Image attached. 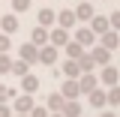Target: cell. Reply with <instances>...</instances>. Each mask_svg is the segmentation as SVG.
<instances>
[{
	"instance_id": "cell-21",
	"label": "cell",
	"mask_w": 120,
	"mask_h": 117,
	"mask_svg": "<svg viewBox=\"0 0 120 117\" xmlns=\"http://www.w3.org/2000/svg\"><path fill=\"white\" fill-rule=\"evenodd\" d=\"M30 42H33V45H45V42H48V27H33Z\"/></svg>"
},
{
	"instance_id": "cell-1",
	"label": "cell",
	"mask_w": 120,
	"mask_h": 117,
	"mask_svg": "<svg viewBox=\"0 0 120 117\" xmlns=\"http://www.w3.org/2000/svg\"><path fill=\"white\" fill-rule=\"evenodd\" d=\"M75 81H78V93H81V96H87L93 87H99V78H96V72H81Z\"/></svg>"
},
{
	"instance_id": "cell-11",
	"label": "cell",
	"mask_w": 120,
	"mask_h": 117,
	"mask_svg": "<svg viewBox=\"0 0 120 117\" xmlns=\"http://www.w3.org/2000/svg\"><path fill=\"white\" fill-rule=\"evenodd\" d=\"M60 93H63V99H78V96H81V93H78V81H75V78H66L63 87H60Z\"/></svg>"
},
{
	"instance_id": "cell-25",
	"label": "cell",
	"mask_w": 120,
	"mask_h": 117,
	"mask_svg": "<svg viewBox=\"0 0 120 117\" xmlns=\"http://www.w3.org/2000/svg\"><path fill=\"white\" fill-rule=\"evenodd\" d=\"M12 69V57H9V51H0V75H9Z\"/></svg>"
},
{
	"instance_id": "cell-31",
	"label": "cell",
	"mask_w": 120,
	"mask_h": 117,
	"mask_svg": "<svg viewBox=\"0 0 120 117\" xmlns=\"http://www.w3.org/2000/svg\"><path fill=\"white\" fill-rule=\"evenodd\" d=\"M108 24L117 30V24H120V12H111V15H108Z\"/></svg>"
},
{
	"instance_id": "cell-33",
	"label": "cell",
	"mask_w": 120,
	"mask_h": 117,
	"mask_svg": "<svg viewBox=\"0 0 120 117\" xmlns=\"http://www.w3.org/2000/svg\"><path fill=\"white\" fill-rule=\"evenodd\" d=\"M99 117H117V111H102Z\"/></svg>"
},
{
	"instance_id": "cell-28",
	"label": "cell",
	"mask_w": 120,
	"mask_h": 117,
	"mask_svg": "<svg viewBox=\"0 0 120 117\" xmlns=\"http://www.w3.org/2000/svg\"><path fill=\"white\" fill-rule=\"evenodd\" d=\"M12 9H15V12H27V9H30V0H12Z\"/></svg>"
},
{
	"instance_id": "cell-32",
	"label": "cell",
	"mask_w": 120,
	"mask_h": 117,
	"mask_svg": "<svg viewBox=\"0 0 120 117\" xmlns=\"http://www.w3.org/2000/svg\"><path fill=\"white\" fill-rule=\"evenodd\" d=\"M0 117H12V108H9L6 102H0Z\"/></svg>"
},
{
	"instance_id": "cell-15",
	"label": "cell",
	"mask_w": 120,
	"mask_h": 117,
	"mask_svg": "<svg viewBox=\"0 0 120 117\" xmlns=\"http://www.w3.org/2000/svg\"><path fill=\"white\" fill-rule=\"evenodd\" d=\"M99 78H102V84H111V87H114V84H117V66L105 63V66H102V75H99Z\"/></svg>"
},
{
	"instance_id": "cell-13",
	"label": "cell",
	"mask_w": 120,
	"mask_h": 117,
	"mask_svg": "<svg viewBox=\"0 0 120 117\" xmlns=\"http://www.w3.org/2000/svg\"><path fill=\"white\" fill-rule=\"evenodd\" d=\"M60 114L63 117H81V102L78 99H66L63 108H60Z\"/></svg>"
},
{
	"instance_id": "cell-16",
	"label": "cell",
	"mask_w": 120,
	"mask_h": 117,
	"mask_svg": "<svg viewBox=\"0 0 120 117\" xmlns=\"http://www.w3.org/2000/svg\"><path fill=\"white\" fill-rule=\"evenodd\" d=\"M108 27H111V24H108V18H105V15H93V18H90V30H93L96 36H99V33H105Z\"/></svg>"
},
{
	"instance_id": "cell-19",
	"label": "cell",
	"mask_w": 120,
	"mask_h": 117,
	"mask_svg": "<svg viewBox=\"0 0 120 117\" xmlns=\"http://www.w3.org/2000/svg\"><path fill=\"white\" fill-rule=\"evenodd\" d=\"M63 102H66V99H63V93H51V96L45 99V108H48V111H60Z\"/></svg>"
},
{
	"instance_id": "cell-5",
	"label": "cell",
	"mask_w": 120,
	"mask_h": 117,
	"mask_svg": "<svg viewBox=\"0 0 120 117\" xmlns=\"http://www.w3.org/2000/svg\"><path fill=\"white\" fill-rule=\"evenodd\" d=\"M72 12H75V21H90V18L96 15V9H93V3H90V0H81Z\"/></svg>"
},
{
	"instance_id": "cell-2",
	"label": "cell",
	"mask_w": 120,
	"mask_h": 117,
	"mask_svg": "<svg viewBox=\"0 0 120 117\" xmlns=\"http://www.w3.org/2000/svg\"><path fill=\"white\" fill-rule=\"evenodd\" d=\"M57 48H54V45L51 42H45V45H39V60H36V63H45V66H54V63H57Z\"/></svg>"
},
{
	"instance_id": "cell-6",
	"label": "cell",
	"mask_w": 120,
	"mask_h": 117,
	"mask_svg": "<svg viewBox=\"0 0 120 117\" xmlns=\"http://www.w3.org/2000/svg\"><path fill=\"white\" fill-rule=\"evenodd\" d=\"M75 42L81 45V48H93V42H96V33L90 27H78L75 30Z\"/></svg>"
},
{
	"instance_id": "cell-3",
	"label": "cell",
	"mask_w": 120,
	"mask_h": 117,
	"mask_svg": "<svg viewBox=\"0 0 120 117\" xmlns=\"http://www.w3.org/2000/svg\"><path fill=\"white\" fill-rule=\"evenodd\" d=\"M18 60H24V63H36V60H39V45H33V42L27 39V42L18 48Z\"/></svg>"
},
{
	"instance_id": "cell-22",
	"label": "cell",
	"mask_w": 120,
	"mask_h": 117,
	"mask_svg": "<svg viewBox=\"0 0 120 117\" xmlns=\"http://www.w3.org/2000/svg\"><path fill=\"white\" fill-rule=\"evenodd\" d=\"M78 69H81V72H93V69H96V63H93V57H90V51H84V54L78 57Z\"/></svg>"
},
{
	"instance_id": "cell-30",
	"label": "cell",
	"mask_w": 120,
	"mask_h": 117,
	"mask_svg": "<svg viewBox=\"0 0 120 117\" xmlns=\"http://www.w3.org/2000/svg\"><path fill=\"white\" fill-rule=\"evenodd\" d=\"M12 48V39H9V33H0V51H9Z\"/></svg>"
},
{
	"instance_id": "cell-20",
	"label": "cell",
	"mask_w": 120,
	"mask_h": 117,
	"mask_svg": "<svg viewBox=\"0 0 120 117\" xmlns=\"http://www.w3.org/2000/svg\"><path fill=\"white\" fill-rule=\"evenodd\" d=\"M63 48H66V54H69V60H78L81 54H84V51H87V48H81V45L75 42V39H69V42L63 45Z\"/></svg>"
},
{
	"instance_id": "cell-18",
	"label": "cell",
	"mask_w": 120,
	"mask_h": 117,
	"mask_svg": "<svg viewBox=\"0 0 120 117\" xmlns=\"http://www.w3.org/2000/svg\"><path fill=\"white\" fill-rule=\"evenodd\" d=\"M36 21H39V27H54V9H39Z\"/></svg>"
},
{
	"instance_id": "cell-4",
	"label": "cell",
	"mask_w": 120,
	"mask_h": 117,
	"mask_svg": "<svg viewBox=\"0 0 120 117\" xmlns=\"http://www.w3.org/2000/svg\"><path fill=\"white\" fill-rule=\"evenodd\" d=\"M48 42L54 45V48H63V45L69 42V30L66 27H51L48 30Z\"/></svg>"
},
{
	"instance_id": "cell-14",
	"label": "cell",
	"mask_w": 120,
	"mask_h": 117,
	"mask_svg": "<svg viewBox=\"0 0 120 117\" xmlns=\"http://www.w3.org/2000/svg\"><path fill=\"white\" fill-rule=\"evenodd\" d=\"M33 108V93H24V96H15V111L18 114H27Z\"/></svg>"
},
{
	"instance_id": "cell-12",
	"label": "cell",
	"mask_w": 120,
	"mask_h": 117,
	"mask_svg": "<svg viewBox=\"0 0 120 117\" xmlns=\"http://www.w3.org/2000/svg\"><path fill=\"white\" fill-rule=\"evenodd\" d=\"M21 90H24V93H36V90H39V78L33 72H24L21 75Z\"/></svg>"
},
{
	"instance_id": "cell-17",
	"label": "cell",
	"mask_w": 120,
	"mask_h": 117,
	"mask_svg": "<svg viewBox=\"0 0 120 117\" xmlns=\"http://www.w3.org/2000/svg\"><path fill=\"white\" fill-rule=\"evenodd\" d=\"M87 96H90V105H93V108H99V111L105 108V90L102 87H93Z\"/></svg>"
},
{
	"instance_id": "cell-35",
	"label": "cell",
	"mask_w": 120,
	"mask_h": 117,
	"mask_svg": "<svg viewBox=\"0 0 120 117\" xmlns=\"http://www.w3.org/2000/svg\"><path fill=\"white\" fill-rule=\"evenodd\" d=\"M15 117H27V114H15Z\"/></svg>"
},
{
	"instance_id": "cell-10",
	"label": "cell",
	"mask_w": 120,
	"mask_h": 117,
	"mask_svg": "<svg viewBox=\"0 0 120 117\" xmlns=\"http://www.w3.org/2000/svg\"><path fill=\"white\" fill-rule=\"evenodd\" d=\"M90 57H93V63H96V66H105V63H111V51H108V48H102V45H96V48L90 51Z\"/></svg>"
},
{
	"instance_id": "cell-27",
	"label": "cell",
	"mask_w": 120,
	"mask_h": 117,
	"mask_svg": "<svg viewBox=\"0 0 120 117\" xmlns=\"http://www.w3.org/2000/svg\"><path fill=\"white\" fill-rule=\"evenodd\" d=\"M27 117H48V108H45V105H33L27 111Z\"/></svg>"
},
{
	"instance_id": "cell-24",
	"label": "cell",
	"mask_w": 120,
	"mask_h": 117,
	"mask_svg": "<svg viewBox=\"0 0 120 117\" xmlns=\"http://www.w3.org/2000/svg\"><path fill=\"white\" fill-rule=\"evenodd\" d=\"M105 105H111V108H117V105H120V90H117V84L105 93Z\"/></svg>"
},
{
	"instance_id": "cell-34",
	"label": "cell",
	"mask_w": 120,
	"mask_h": 117,
	"mask_svg": "<svg viewBox=\"0 0 120 117\" xmlns=\"http://www.w3.org/2000/svg\"><path fill=\"white\" fill-rule=\"evenodd\" d=\"M48 117H63V114H60V111H48Z\"/></svg>"
},
{
	"instance_id": "cell-29",
	"label": "cell",
	"mask_w": 120,
	"mask_h": 117,
	"mask_svg": "<svg viewBox=\"0 0 120 117\" xmlns=\"http://www.w3.org/2000/svg\"><path fill=\"white\" fill-rule=\"evenodd\" d=\"M12 96H15V90H12V87H3V84H0V102H9Z\"/></svg>"
},
{
	"instance_id": "cell-7",
	"label": "cell",
	"mask_w": 120,
	"mask_h": 117,
	"mask_svg": "<svg viewBox=\"0 0 120 117\" xmlns=\"http://www.w3.org/2000/svg\"><path fill=\"white\" fill-rule=\"evenodd\" d=\"M54 21H57V27H66V30H72L78 21H75V12L72 9H60L57 15H54Z\"/></svg>"
},
{
	"instance_id": "cell-23",
	"label": "cell",
	"mask_w": 120,
	"mask_h": 117,
	"mask_svg": "<svg viewBox=\"0 0 120 117\" xmlns=\"http://www.w3.org/2000/svg\"><path fill=\"white\" fill-rule=\"evenodd\" d=\"M63 75H66V78H78V75H81L78 60H66V63H63Z\"/></svg>"
},
{
	"instance_id": "cell-8",
	"label": "cell",
	"mask_w": 120,
	"mask_h": 117,
	"mask_svg": "<svg viewBox=\"0 0 120 117\" xmlns=\"http://www.w3.org/2000/svg\"><path fill=\"white\" fill-rule=\"evenodd\" d=\"M117 30L114 27H108L105 30V33H99V45H102V48H108V51H114V48H117Z\"/></svg>"
},
{
	"instance_id": "cell-26",
	"label": "cell",
	"mask_w": 120,
	"mask_h": 117,
	"mask_svg": "<svg viewBox=\"0 0 120 117\" xmlns=\"http://www.w3.org/2000/svg\"><path fill=\"white\" fill-rule=\"evenodd\" d=\"M12 75H24L30 72V63H24V60H12V69H9Z\"/></svg>"
},
{
	"instance_id": "cell-9",
	"label": "cell",
	"mask_w": 120,
	"mask_h": 117,
	"mask_svg": "<svg viewBox=\"0 0 120 117\" xmlns=\"http://www.w3.org/2000/svg\"><path fill=\"white\" fill-rule=\"evenodd\" d=\"M21 27V24H18V15H3V18H0V33H9V36H12L15 30Z\"/></svg>"
}]
</instances>
